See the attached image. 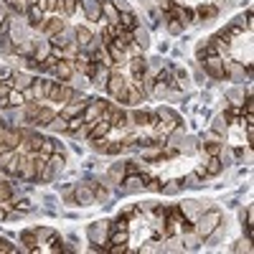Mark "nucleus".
I'll list each match as a JSON object with an SVG mask.
<instances>
[{
	"label": "nucleus",
	"mask_w": 254,
	"mask_h": 254,
	"mask_svg": "<svg viewBox=\"0 0 254 254\" xmlns=\"http://www.w3.org/2000/svg\"><path fill=\"white\" fill-rule=\"evenodd\" d=\"M219 224H221V214L216 211V208H211V211H206V214H201L198 219H196V234L201 236V239H206V236H211L216 229H219Z\"/></svg>",
	"instance_id": "1"
},
{
	"label": "nucleus",
	"mask_w": 254,
	"mask_h": 254,
	"mask_svg": "<svg viewBox=\"0 0 254 254\" xmlns=\"http://www.w3.org/2000/svg\"><path fill=\"white\" fill-rule=\"evenodd\" d=\"M107 92H110L117 102H125V99H127V77H122L119 69H112V71H110Z\"/></svg>",
	"instance_id": "2"
},
{
	"label": "nucleus",
	"mask_w": 254,
	"mask_h": 254,
	"mask_svg": "<svg viewBox=\"0 0 254 254\" xmlns=\"http://www.w3.org/2000/svg\"><path fill=\"white\" fill-rule=\"evenodd\" d=\"M203 69L211 79H226V66H224V56H206Z\"/></svg>",
	"instance_id": "3"
},
{
	"label": "nucleus",
	"mask_w": 254,
	"mask_h": 254,
	"mask_svg": "<svg viewBox=\"0 0 254 254\" xmlns=\"http://www.w3.org/2000/svg\"><path fill=\"white\" fill-rule=\"evenodd\" d=\"M107 99H89V104L84 107V112H82V117H84V122H94V119H99V114H102V110L107 107Z\"/></svg>",
	"instance_id": "4"
},
{
	"label": "nucleus",
	"mask_w": 254,
	"mask_h": 254,
	"mask_svg": "<svg viewBox=\"0 0 254 254\" xmlns=\"http://www.w3.org/2000/svg\"><path fill=\"white\" fill-rule=\"evenodd\" d=\"M74 86L69 84V82H61V84H56V89H54V94H51V102H58V104H66V102H71L74 99Z\"/></svg>",
	"instance_id": "5"
},
{
	"label": "nucleus",
	"mask_w": 254,
	"mask_h": 254,
	"mask_svg": "<svg viewBox=\"0 0 254 254\" xmlns=\"http://www.w3.org/2000/svg\"><path fill=\"white\" fill-rule=\"evenodd\" d=\"M71 61H74V58H61V61L51 69V74H54L58 82H69V79L74 77V64H71Z\"/></svg>",
	"instance_id": "6"
},
{
	"label": "nucleus",
	"mask_w": 254,
	"mask_h": 254,
	"mask_svg": "<svg viewBox=\"0 0 254 254\" xmlns=\"http://www.w3.org/2000/svg\"><path fill=\"white\" fill-rule=\"evenodd\" d=\"M145 71H147V61H145V56H142V54L132 56V58H130V79H142V77H145Z\"/></svg>",
	"instance_id": "7"
},
{
	"label": "nucleus",
	"mask_w": 254,
	"mask_h": 254,
	"mask_svg": "<svg viewBox=\"0 0 254 254\" xmlns=\"http://www.w3.org/2000/svg\"><path fill=\"white\" fill-rule=\"evenodd\" d=\"M21 178L23 181H33V178H38V170H36V153H28L23 166H21Z\"/></svg>",
	"instance_id": "8"
},
{
	"label": "nucleus",
	"mask_w": 254,
	"mask_h": 254,
	"mask_svg": "<svg viewBox=\"0 0 254 254\" xmlns=\"http://www.w3.org/2000/svg\"><path fill=\"white\" fill-rule=\"evenodd\" d=\"M114 46L117 49H122V51H127L130 46H132V43H135V36H132V31H127V28H122V26H119L117 28V36H114Z\"/></svg>",
	"instance_id": "9"
},
{
	"label": "nucleus",
	"mask_w": 254,
	"mask_h": 254,
	"mask_svg": "<svg viewBox=\"0 0 254 254\" xmlns=\"http://www.w3.org/2000/svg\"><path fill=\"white\" fill-rule=\"evenodd\" d=\"M102 18L112 26H119V10L112 0H102Z\"/></svg>",
	"instance_id": "10"
},
{
	"label": "nucleus",
	"mask_w": 254,
	"mask_h": 254,
	"mask_svg": "<svg viewBox=\"0 0 254 254\" xmlns=\"http://www.w3.org/2000/svg\"><path fill=\"white\" fill-rule=\"evenodd\" d=\"M112 130V125L107 122V119H94V125H92V130H89V135H86V140H97V138H107V132Z\"/></svg>",
	"instance_id": "11"
},
{
	"label": "nucleus",
	"mask_w": 254,
	"mask_h": 254,
	"mask_svg": "<svg viewBox=\"0 0 254 254\" xmlns=\"http://www.w3.org/2000/svg\"><path fill=\"white\" fill-rule=\"evenodd\" d=\"M31 84H33V77H31V74H26V71H13V77H10V86H13V89L23 92V89H28Z\"/></svg>",
	"instance_id": "12"
},
{
	"label": "nucleus",
	"mask_w": 254,
	"mask_h": 254,
	"mask_svg": "<svg viewBox=\"0 0 254 254\" xmlns=\"http://www.w3.org/2000/svg\"><path fill=\"white\" fill-rule=\"evenodd\" d=\"M54 117H56V110H51V107H46V104H43L41 112L33 117V122H31V125H36V127H49Z\"/></svg>",
	"instance_id": "13"
},
{
	"label": "nucleus",
	"mask_w": 254,
	"mask_h": 254,
	"mask_svg": "<svg viewBox=\"0 0 254 254\" xmlns=\"http://www.w3.org/2000/svg\"><path fill=\"white\" fill-rule=\"evenodd\" d=\"M203 170H206V178H208V175H219V173L224 170L221 158H219V155H208L206 163H203Z\"/></svg>",
	"instance_id": "14"
},
{
	"label": "nucleus",
	"mask_w": 254,
	"mask_h": 254,
	"mask_svg": "<svg viewBox=\"0 0 254 254\" xmlns=\"http://www.w3.org/2000/svg\"><path fill=\"white\" fill-rule=\"evenodd\" d=\"M79 5H82V0H58V8H56V13H61V16L71 18L74 13L79 10Z\"/></svg>",
	"instance_id": "15"
},
{
	"label": "nucleus",
	"mask_w": 254,
	"mask_h": 254,
	"mask_svg": "<svg viewBox=\"0 0 254 254\" xmlns=\"http://www.w3.org/2000/svg\"><path fill=\"white\" fill-rule=\"evenodd\" d=\"M74 41H77V43H79V49H84V46H89V43H92V41H94V33H92V31H89V28H86V26H79V28H77V31H74Z\"/></svg>",
	"instance_id": "16"
},
{
	"label": "nucleus",
	"mask_w": 254,
	"mask_h": 254,
	"mask_svg": "<svg viewBox=\"0 0 254 254\" xmlns=\"http://www.w3.org/2000/svg\"><path fill=\"white\" fill-rule=\"evenodd\" d=\"M43 104H46V99H43V102H26V104H23V114H26V122H28V125L33 122V117L41 112Z\"/></svg>",
	"instance_id": "17"
},
{
	"label": "nucleus",
	"mask_w": 254,
	"mask_h": 254,
	"mask_svg": "<svg viewBox=\"0 0 254 254\" xmlns=\"http://www.w3.org/2000/svg\"><path fill=\"white\" fill-rule=\"evenodd\" d=\"M74 196L79 203H94V186H79Z\"/></svg>",
	"instance_id": "18"
},
{
	"label": "nucleus",
	"mask_w": 254,
	"mask_h": 254,
	"mask_svg": "<svg viewBox=\"0 0 254 254\" xmlns=\"http://www.w3.org/2000/svg\"><path fill=\"white\" fill-rule=\"evenodd\" d=\"M82 127H84V117L77 114V117H69V119H66L64 132H66V135H77V132H82Z\"/></svg>",
	"instance_id": "19"
},
{
	"label": "nucleus",
	"mask_w": 254,
	"mask_h": 254,
	"mask_svg": "<svg viewBox=\"0 0 254 254\" xmlns=\"http://www.w3.org/2000/svg\"><path fill=\"white\" fill-rule=\"evenodd\" d=\"M61 31H64V21L61 18H49L46 26H43V33H46L49 38L56 36V33H61Z\"/></svg>",
	"instance_id": "20"
},
{
	"label": "nucleus",
	"mask_w": 254,
	"mask_h": 254,
	"mask_svg": "<svg viewBox=\"0 0 254 254\" xmlns=\"http://www.w3.org/2000/svg\"><path fill=\"white\" fill-rule=\"evenodd\" d=\"M21 242L26 244V252H41L36 244H38V234L36 231H23L21 234Z\"/></svg>",
	"instance_id": "21"
},
{
	"label": "nucleus",
	"mask_w": 254,
	"mask_h": 254,
	"mask_svg": "<svg viewBox=\"0 0 254 254\" xmlns=\"http://www.w3.org/2000/svg\"><path fill=\"white\" fill-rule=\"evenodd\" d=\"M107 181H110V183H122V181H125V163H117V166L110 168Z\"/></svg>",
	"instance_id": "22"
},
{
	"label": "nucleus",
	"mask_w": 254,
	"mask_h": 254,
	"mask_svg": "<svg viewBox=\"0 0 254 254\" xmlns=\"http://www.w3.org/2000/svg\"><path fill=\"white\" fill-rule=\"evenodd\" d=\"M119 26L127 28V31H135V28H138V18H135V13L122 10V13H119Z\"/></svg>",
	"instance_id": "23"
},
{
	"label": "nucleus",
	"mask_w": 254,
	"mask_h": 254,
	"mask_svg": "<svg viewBox=\"0 0 254 254\" xmlns=\"http://www.w3.org/2000/svg\"><path fill=\"white\" fill-rule=\"evenodd\" d=\"M38 153L46 155V158H51V155L56 153V140H54V138H43V140H41V147H38Z\"/></svg>",
	"instance_id": "24"
},
{
	"label": "nucleus",
	"mask_w": 254,
	"mask_h": 254,
	"mask_svg": "<svg viewBox=\"0 0 254 254\" xmlns=\"http://www.w3.org/2000/svg\"><path fill=\"white\" fill-rule=\"evenodd\" d=\"M107 51H110V56H112V64H125V61H127L125 51H122V49H117L114 43H110V46H107Z\"/></svg>",
	"instance_id": "25"
},
{
	"label": "nucleus",
	"mask_w": 254,
	"mask_h": 254,
	"mask_svg": "<svg viewBox=\"0 0 254 254\" xmlns=\"http://www.w3.org/2000/svg\"><path fill=\"white\" fill-rule=\"evenodd\" d=\"M125 183H127V186H125V191H140V188H145V178H140V175L132 173Z\"/></svg>",
	"instance_id": "26"
},
{
	"label": "nucleus",
	"mask_w": 254,
	"mask_h": 254,
	"mask_svg": "<svg viewBox=\"0 0 254 254\" xmlns=\"http://www.w3.org/2000/svg\"><path fill=\"white\" fill-rule=\"evenodd\" d=\"M8 102H10V107H23V104H26L23 92H18V89H13V86H10V92H8Z\"/></svg>",
	"instance_id": "27"
},
{
	"label": "nucleus",
	"mask_w": 254,
	"mask_h": 254,
	"mask_svg": "<svg viewBox=\"0 0 254 254\" xmlns=\"http://www.w3.org/2000/svg\"><path fill=\"white\" fill-rule=\"evenodd\" d=\"M183 242H186V247H188V249H196V247L201 244V236L196 234V229H188V231H186V236H183Z\"/></svg>",
	"instance_id": "28"
},
{
	"label": "nucleus",
	"mask_w": 254,
	"mask_h": 254,
	"mask_svg": "<svg viewBox=\"0 0 254 254\" xmlns=\"http://www.w3.org/2000/svg\"><path fill=\"white\" fill-rule=\"evenodd\" d=\"M51 49H54V46H51V41H49V43H41V46H36V51H33V58L41 64L43 58H46V56L51 54Z\"/></svg>",
	"instance_id": "29"
},
{
	"label": "nucleus",
	"mask_w": 254,
	"mask_h": 254,
	"mask_svg": "<svg viewBox=\"0 0 254 254\" xmlns=\"http://www.w3.org/2000/svg\"><path fill=\"white\" fill-rule=\"evenodd\" d=\"M64 127H66V117L56 112V117L51 119V125H49V130H54V132H64Z\"/></svg>",
	"instance_id": "30"
},
{
	"label": "nucleus",
	"mask_w": 254,
	"mask_h": 254,
	"mask_svg": "<svg viewBox=\"0 0 254 254\" xmlns=\"http://www.w3.org/2000/svg\"><path fill=\"white\" fill-rule=\"evenodd\" d=\"M221 145H224V142H211V140H208V142H203L201 147H203L206 155H219V153H221Z\"/></svg>",
	"instance_id": "31"
},
{
	"label": "nucleus",
	"mask_w": 254,
	"mask_h": 254,
	"mask_svg": "<svg viewBox=\"0 0 254 254\" xmlns=\"http://www.w3.org/2000/svg\"><path fill=\"white\" fill-rule=\"evenodd\" d=\"M8 5L16 13H21V16H23V13H28V0H8Z\"/></svg>",
	"instance_id": "32"
},
{
	"label": "nucleus",
	"mask_w": 254,
	"mask_h": 254,
	"mask_svg": "<svg viewBox=\"0 0 254 254\" xmlns=\"http://www.w3.org/2000/svg\"><path fill=\"white\" fill-rule=\"evenodd\" d=\"M112 244H127V229H117L112 234Z\"/></svg>",
	"instance_id": "33"
},
{
	"label": "nucleus",
	"mask_w": 254,
	"mask_h": 254,
	"mask_svg": "<svg viewBox=\"0 0 254 254\" xmlns=\"http://www.w3.org/2000/svg\"><path fill=\"white\" fill-rule=\"evenodd\" d=\"M10 38L5 36V33H0V51H5V54H13V49H16V46H13V43H8Z\"/></svg>",
	"instance_id": "34"
},
{
	"label": "nucleus",
	"mask_w": 254,
	"mask_h": 254,
	"mask_svg": "<svg viewBox=\"0 0 254 254\" xmlns=\"http://www.w3.org/2000/svg\"><path fill=\"white\" fill-rule=\"evenodd\" d=\"M183 186H201V175L196 173V170H193V173H188L186 175V183Z\"/></svg>",
	"instance_id": "35"
},
{
	"label": "nucleus",
	"mask_w": 254,
	"mask_h": 254,
	"mask_svg": "<svg viewBox=\"0 0 254 254\" xmlns=\"http://www.w3.org/2000/svg\"><path fill=\"white\" fill-rule=\"evenodd\" d=\"M198 13H201L203 18H214V16H216V5H201Z\"/></svg>",
	"instance_id": "36"
},
{
	"label": "nucleus",
	"mask_w": 254,
	"mask_h": 254,
	"mask_svg": "<svg viewBox=\"0 0 254 254\" xmlns=\"http://www.w3.org/2000/svg\"><path fill=\"white\" fill-rule=\"evenodd\" d=\"M5 198H13V191L8 183H0V201H5Z\"/></svg>",
	"instance_id": "37"
},
{
	"label": "nucleus",
	"mask_w": 254,
	"mask_h": 254,
	"mask_svg": "<svg viewBox=\"0 0 254 254\" xmlns=\"http://www.w3.org/2000/svg\"><path fill=\"white\" fill-rule=\"evenodd\" d=\"M252 252V247H249V239H242V242H236V247H234V252Z\"/></svg>",
	"instance_id": "38"
},
{
	"label": "nucleus",
	"mask_w": 254,
	"mask_h": 254,
	"mask_svg": "<svg viewBox=\"0 0 254 254\" xmlns=\"http://www.w3.org/2000/svg\"><path fill=\"white\" fill-rule=\"evenodd\" d=\"M0 252H3V254H13V252H16V247H10L5 239H0Z\"/></svg>",
	"instance_id": "39"
},
{
	"label": "nucleus",
	"mask_w": 254,
	"mask_h": 254,
	"mask_svg": "<svg viewBox=\"0 0 254 254\" xmlns=\"http://www.w3.org/2000/svg\"><path fill=\"white\" fill-rule=\"evenodd\" d=\"M10 77H13V69H0V82L10 84Z\"/></svg>",
	"instance_id": "40"
},
{
	"label": "nucleus",
	"mask_w": 254,
	"mask_h": 254,
	"mask_svg": "<svg viewBox=\"0 0 254 254\" xmlns=\"http://www.w3.org/2000/svg\"><path fill=\"white\" fill-rule=\"evenodd\" d=\"M252 224H254V206H247V226L252 229Z\"/></svg>",
	"instance_id": "41"
},
{
	"label": "nucleus",
	"mask_w": 254,
	"mask_h": 254,
	"mask_svg": "<svg viewBox=\"0 0 254 254\" xmlns=\"http://www.w3.org/2000/svg\"><path fill=\"white\" fill-rule=\"evenodd\" d=\"M226 125H229L226 119H224V117H219V119H216V125H214V130H224V132H226Z\"/></svg>",
	"instance_id": "42"
},
{
	"label": "nucleus",
	"mask_w": 254,
	"mask_h": 254,
	"mask_svg": "<svg viewBox=\"0 0 254 254\" xmlns=\"http://www.w3.org/2000/svg\"><path fill=\"white\" fill-rule=\"evenodd\" d=\"M10 107V102H8V97H0V110H8Z\"/></svg>",
	"instance_id": "43"
},
{
	"label": "nucleus",
	"mask_w": 254,
	"mask_h": 254,
	"mask_svg": "<svg viewBox=\"0 0 254 254\" xmlns=\"http://www.w3.org/2000/svg\"><path fill=\"white\" fill-rule=\"evenodd\" d=\"M46 5H49V10H56L58 8V0H46Z\"/></svg>",
	"instance_id": "44"
},
{
	"label": "nucleus",
	"mask_w": 254,
	"mask_h": 254,
	"mask_svg": "<svg viewBox=\"0 0 254 254\" xmlns=\"http://www.w3.org/2000/svg\"><path fill=\"white\" fill-rule=\"evenodd\" d=\"M18 211H31V203H26V201L18 203Z\"/></svg>",
	"instance_id": "45"
},
{
	"label": "nucleus",
	"mask_w": 254,
	"mask_h": 254,
	"mask_svg": "<svg viewBox=\"0 0 254 254\" xmlns=\"http://www.w3.org/2000/svg\"><path fill=\"white\" fill-rule=\"evenodd\" d=\"M163 191H166V193H175V191H178V186H175V183H170V186H166Z\"/></svg>",
	"instance_id": "46"
},
{
	"label": "nucleus",
	"mask_w": 254,
	"mask_h": 254,
	"mask_svg": "<svg viewBox=\"0 0 254 254\" xmlns=\"http://www.w3.org/2000/svg\"><path fill=\"white\" fill-rule=\"evenodd\" d=\"M5 219V211H3V208H0V221H3Z\"/></svg>",
	"instance_id": "47"
},
{
	"label": "nucleus",
	"mask_w": 254,
	"mask_h": 254,
	"mask_svg": "<svg viewBox=\"0 0 254 254\" xmlns=\"http://www.w3.org/2000/svg\"><path fill=\"white\" fill-rule=\"evenodd\" d=\"M3 3H8V0H3Z\"/></svg>",
	"instance_id": "48"
}]
</instances>
